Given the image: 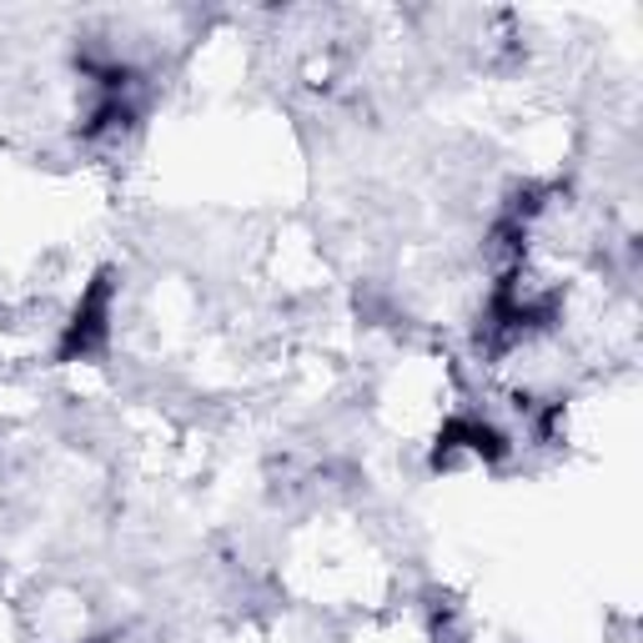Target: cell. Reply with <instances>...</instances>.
Segmentation results:
<instances>
[{
	"instance_id": "cell-1",
	"label": "cell",
	"mask_w": 643,
	"mask_h": 643,
	"mask_svg": "<svg viewBox=\"0 0 643 643\" xmlns=\"http://www.w3.org/2000/svg\"><path fill=\"white\" fill-rule=\"evenodd\" d=\"M106 302H111V282L101 277V282L86 292V302H81V312H76V322H71V332H66V358H76V352H91L101 337H106Z\"/></svg>"
}]
</instances>
